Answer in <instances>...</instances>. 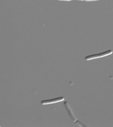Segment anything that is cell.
I'll use <instances>...</instances> for the list:
<instances>
[{
  "mask_svg": "<svg viewBox=\"0 0 113 127\" xmlns=\"http://www.w3.org/2000/svg\"><path fill=\"white\" fill-rule=\"evenodd\" d=\"M113 52L112 50H109L106 52L99 53L98 54H93V55H89L85 57V60L87 61H89L93 60V59H98L99 58H103L111 55Z\"/></svg>",
  "mask_w": 113,
  "mask_h": 127,
  "instance_id": "1",
  "label": "cell"
},
{
  "mask_svg": "<svg viewBox=\"0 0 113 127\" xmlns=\"http://www.w3.org/2000/svg\"><path fill=\"white\" fill-rule=\"evenodd\" d=\"M64 100V98L63 97H58L54 99L50 100H43L41 102V104L43 105H48L54 104L63 101Z\"/></svg>",
  "mask_w": 113,
  "mask_h": 127,
  "instance_id": "2",
  "label": "cell"
},
{
  "mask_svg": "<svg viewBox=\"0 0 113 127\" xmlns=\"http://www.w3.org/2000/svg\"><path fill=\"white\" fill-rule=\"evenodd\" d=\"M64 105L65 106L69 114L70 117H71L74 122H75L77 120V118H76L75 115L74 114L71 108L68 103L67 102H64Z\"/></svg>",
  "mask_w": 113,
  "mask_h": 127,
  "instance_id": "3",
  "label": "cell"
},
{
  "mask_svg": "<svg viewBox=\"0 0 113 127\" xmlns=\"http://www.w3.org/2000/svg\"><path fill=\"white\" fill-rule=\"evenodd\" d=\"M75 124H77L78 126H79L80 127H86V126H84L83 124L82 123H81L80 122H79V121H78V120H77L75 122Z\"/></svg>",
  "mask_w": 113,
  "mask_h": 127,
  "instance_id": "4",
  "label": "cell"
},
{
  "mask_svg": "<svg viewBox=\"0 0 113 127\" xmlns=\"http://www.w3.org/2000/svg\"><path fill=\"white\" fill-rule=\"evenodd\" d=\"M57 0L59 1H69L72 0ZM79 0L83 1L84 0Z\"/></svg>",
  "mask_w": 113,
  "mask_h": 127,
  "instance_id": "5",
  "label": "cell"
},
{
  "mask_svg": "<svg viewBox=\"0 0 113 127\" xmlns=\"http://www.w3.org/2000/svg\"><path fill=\"white\" fill-rule=\"evenodd\" d=\"M85 1H94L98 0H84Z\"/></svg>",
  "mask_w": 113,
  "mask_h": 127,
  "instance_id": "6",
  "label": "cell"
}]
</instances>
